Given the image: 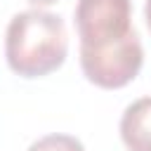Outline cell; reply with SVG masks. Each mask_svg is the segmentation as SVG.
I'll list each match as a JSON object with an SVG mask.
<instances>
[{
	"instance_id": "6da1fadb",
	"label": "cell",
	"mask_w": 151,
	"mask_h": 151,
	"mask_svg": "<svg viewBox=\"0 0 151 151\" xmlns=\"http://www.w3.org/2000/svg\"><path fill=\"white\" fill-rule=\"evenodd\" d=\"M68 35L64 19L42 7L17 12L5 33V57L21 78H42L66 61Z\"/></svg>"
},
{
	"instance_id": "7a4b0ae2",
	"label": "cell",
	"mask_w": 151,
	"mask_h": 151,
	"mask_svg": "<svg viewBox=\"0 0 151 151\" xmlns=\"http://www.w3.org/2000/svg\"><path fill=\"white\" fill-rule=\"evenodd\" d=\"M144 64V47L132 28L125 38L104 47H80V68L90 83L104 90H118L137 78Z\"/></svg>"
},
{
	"instance_id": "3957f363",
	"label": "cell",
	"mask_w": 151,
	"mask_h": 151,
	"mask_svg": "<svg viewBox=\"0 0 151 151\" xmlns=\"http://www.w3.org/2000/svg\"><path fill=\"white\" fill-rule=\"evenodd\" d=\"M130 0H78L73 24L80 47H104L132 31Z\"/></svg>"
},
{
	"instance_id": "277c9868",
	"label": "cell",
	"mask_w": 151,
	"mask_h": 151,
	"mask_svg": "<svg viewBox=\"0 0 151 151\" xmlns=\"http://www.w3.org/2000/svg\"><path fill=\"white\" fill-rule=\"evenodd\" d=\"M118 130L127 151H151V97H139L127 104Z\"/></svg>"
},
{
	"instance_id": "5b68a950",
	"label": "cell",
	"mask_w": 151,
	"mask_h": 151,
	"mask_svg": "<svg viewBox=\"0 0 151 151\" xmlns=\"http://www.w3.org/2000/svg\"><path fill=\"white\" fill-rule=\"evenodd\" d=\"M28 151H85L83 142L73 134H61V132H54V134H45L40 139H35Z\"/></svg>"
},
{
	"instance_id": "8992f818",
	"label": "cell",
	"mask_w": 151,
	"mask_h": 151,
	"mask_svg": "<svg viewBox=\"0 0 151 151\" xmlns=\"http://www.w3.org/2000/svg\"><path fill=\"white\" fill-rule=\"evenodd\" d=\"M144 19H146V26L151 31V0H146V5H144Z\"/></svg>"
},
{
	"instance_id": "52a82bcc",
	"label": "cell",
	"mask_w": 151,
	"mask_h": 151,
	"mask_svg": "<svg viewBox=\"0 0 151 151\" xmlns=\"http://www.w3.org/2000/svg\"><path fill=\"white\" fill-rule=\"evenodd\" d=\"M33 7H50V5H54L57 0H28Z\"/></svg>"
}]
</instances>
